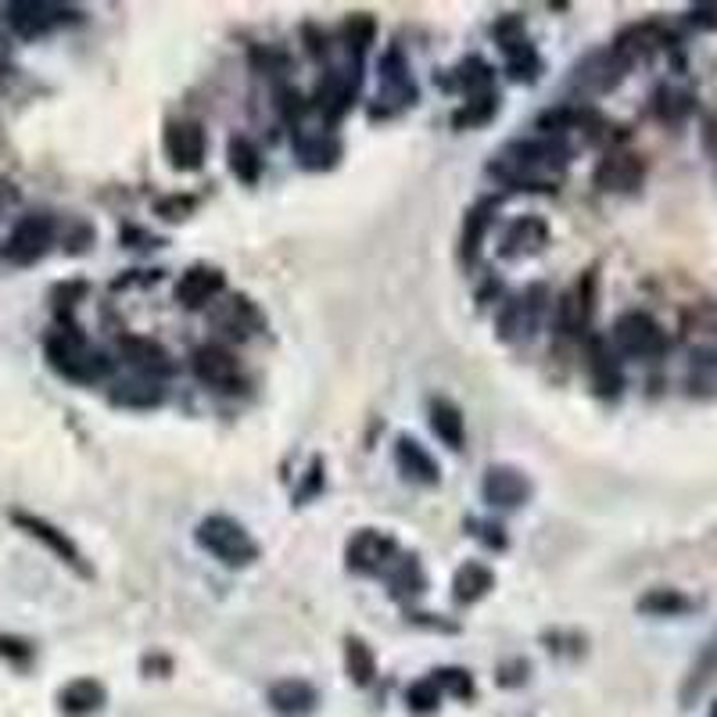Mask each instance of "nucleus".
<instances>
[{"instance_id":"nucleus-1","label":"nucleus","mask_w":717,"mask_h":717,"mask_svg":"<svg viewBox=\"0 0 717 717\" xmlns=\"http://www.w3.org/2000/svg\"><path fill=\"white\" fill-rule=\"evenodd\" d=\"M567 155L560 140H516L491 162V172L516 191H553Z\"/></svg>"},{"instance_id":"nucleus-2","label":"nucleus","mask_w":717,"mask_h":717,"mask_svg":"<svg viewBox=\"0 0 717 717\" xmlns=\"http://www.w3.org/2000/svg\"><path fill=\"white\" fill-rule=\"evenodd\" d=\"M47 358L61 377H69L76 384H98L104 374H109L104 355L72 327H61L47 338Z\"/></svg>"},{"instance_id":"nucleus-3","label":"nucleus","mask_w":717,"mask_h":717,"mask_svg":"<svg viewBox=\"0 0 717 717\" xmlns=\"http://www.w3.org/2000/svg\"><path fill=\"white\" fill-rule=\"evenodd\" d=\"M197 546H202L208 556H216L219 564L227 567H248L259 560V546L255 538L248 535L244 524H237L234 516H205L194 531Z\"/></svg>"},{"instance_id":"nucleus-4","label":"nucleus","mask_w":717,"mask_h":717,"mask_svg":"<svg viewBox=\"0 0 717 717\" xmlns=\"http://www.w3.org/2000/svg\"><path fill=\"white\" fill-rule=\"evenodd\" d=\"M614 344L617 352L631 355V358H653L663 352V330L657 327L653 316L646 312H624L614 323Z\"/></svg>"},{"instance_id":"nucleus-5","label":"nucleus","mask_w":717,"mask_h":717,"mask_svg":"<svg viewBox=\"0 0 717 717\" xmlns=\"http://www.w3.org/2000/svg\"><path fill=\"white\" fill-rule=\"evenodd\" d=\"M50 241H55V223H50V216H25L8 237L4 259L11 265H33L47 255Z\"/></svg>"},{"instance_id":"nucleus-6","label":"nucleus","mask_w":717,"mask_h":717,"mask_svg":"<svg viewBox=\"0 0 717 717\" xmlns=\"http://www.w3.org/2000/svg\"><path fill=\"white\" fill-rule=\"evenodd\" d=\"M11 521H15V527L25 531L30 538H36L39 546H47L50 553H55L65 567H72V570H79L83 578H90V567H87V560H83V553H79V546H76L69 535H65V531H58L50 521H44V516H33V513H22V510L11 513Z\"/></svg>"},{"instance_id":"nucleus-7","label":"nucleus","mask_w":717,"mask_h":717,"mask_svg":"<svg viewBox=\"0 0 717 717\" xmlns=\"http://www.w3.org/2000/svg\"><path fill=\"white\" fill-rule=\"evenodd\" d=\"M624 72H628V61H624L614 47H606L581 61L570 83H574L581 94H606V90H614L621 83Z\"/></svg>"},{"instance_id":"nucleus-8","label":"nucleus","mask_w":717,"mask_h":717,"mask_svg":"<svg viewBox=\"0 0 717 717\" xmlns=\"http://www.w3.org/2000/svg\"><path fill=\"white\" fill-rule=\"evenodd\" d=\"M194 374L197 380H205L208 388L234 391L237 384H241V363H237L234 352L219 349V344H202V349L194 352Z\"/></svg>"},{"instance_id":"nucleus-9","label":"nucleus","mask_w":717,"mask_h":717,"mask_svg":"<svg viewBox=\"0 0 717 717\" xmlns=\"http://www.w3.org/2000/svg\"><path fill=\"white\" fill-rule=\"evenodd\" d=\"M395 553H398L395 538H388L384 531L366 527L349 542V567L363 570V574H377V570L395 564Z\"/></svg>"},{"instance_id":"nucleus-10","label":"nucleus","mask_w":717,"mask_h":717,"mask_svg":"<svg viewBox=\"0 0 717 717\" xmlns=\"http://www.w3.org/2000/svg\"><path fill=\"white\" fill-rule=\"evenodd\" d=\"M205 129L197 123H172L166 129V155L172 169L180 172H191V169H202L205 162Z\"/></svg>"},{"instance_id":"nucleus-11","label":"nucleus","mask_w":717,"mask_h":717,"mask_svg":"<svg viewBox=\"0 0 717 717\" xmlns=\"http://www.w3.org/2000/svg\"><path fill=\"white\" fill-rule=\"evenodd\" d=\"M481 496L488 507H499V510H516L524 507L527 496H531V481L516 470V467H491L485 474V485H481Z\"/></svg>"},{"instance_id":"nucleus-12","label":"nucleus","mask_w":717,"mask_h":717,"mask_svg":"<svg viewBox=\"0 0 717 717\" xmlns=\"http://www.w3.org/2000/svg\"><path fill=\"white\" fill-rule=\"evenodd\" d=\"M646 177V166L639 155L631 151H610L600 169H595V183L610 194H621V191H635Z\"/></svg>"},{"instance_id":"nucleus-13","label":"nucleus","mask_w":717,"mask_h":717,"mask_svg":"<svg viewBox=\"0 0 717 717\" xmlns=\"http://www.w3.org/2000/svg\"><path fill=\"white\" fill-rule=\"evenodd\" d=\"M542 320V287L527 291L524 298H513L507 305V312H502L499 320V338L502 341H524L535 334V327Z\"/></svg>"},{"instance_id":"nucleus-14","label":"nucleus","mask_w":717,"mask_h":717,"mask_svg":"<svg viewBox=\"0 0 717 717\" xmlns=\"http://www.w3.org/2000/svg\"><path fill=\"white\" fill-rule=\"evenodd\" d=\"M58 11L61 8H55V4H39V0H19V4H8L4 8V19H8V25L15 30L19 36H25V39H36V36H44V33H50L58 25Z\"/></svg>"},{"instance_id":"nucleus-15","label":"nucleus","mask_w":717,"mask_h":717,"mask_svg":"<svg viewBox=\"0 0 717 717\" xmlns=\"http://www.w3.org/2000/svg\"><path fill=\"white\" fill-rule=\"evenodd\" d=\"M223 284L227 281H223L219 270H212V265H194V270L183 273V281L177 284V301L183 309H202V305H208L219 295Z\"/></svg>"},{"instance_id":"nucleus-16","label":"nucleus","mask_w":717,"mask_h":717,"mask_svg":"<svg viewBox=\"0 0 717 717\" xmlns=\"http://www.w3.org/2000/svg\"><path fill=\"white\" fill-rule=\"evenodd\" d=\"M395 467L406 481L413 485H437V463L428 448H420L413 437H398L395 442Z\"/></svg>"},{"instance_id":"nucleus-17","label":"nucleus","mask_w":717,"mask_h":717,"mask_svg":"<svg viewBox=\"0 0 717 717\" xmlns=\"http://www.w3.org/2000/svg\"><path fill=\"white\" fill-rule=\"evenodd\" d=\"M380 90H384V98H391L395 104H409L417 98L413 72H409L402 50H388V55H384V61H380Z\"/></svg>"},{"instance_id":"nucleus-18","label":"nucleus","mask_w":717,"mask_h":717,"mask_svg":"<svg viewBox=\"0 0 717 717\" xmlns=\"http://www.w3.org/2000/svg\"><path fill=\"white\" fill-rule=\"evenodd\" d=\"M714 679H717V631L710 635L707 642H703L699 657L693 660V668H688L685 682H682V703H685V707H688V703H696L703 696V688H707Z\"/></svg>"},{"instance_id":"nucleus-19","label":"nucleus","mask_w":717,"mask_h":717,"mask_svg":"<svg viewBox=\"0 0 717 717\" xmlns=\"http://www.w3.org/2000/svg\"><path fill=\"white\" fill-rule=\"evenodd\" d=\"M270 703H273V710H281L284 717H301L316 707V688L309 682H298V679L276 682L270 688Z\"/></svg>"},{"instance_id":"nucleus-20","label":"nucleus","mask_w":717,"mask_h":717,"mask_svg":"<svg viewBox=\"0 0 717 717\" xmlns=\"http://www.w3.org/2000/svg\"><path fill=\"white\" fill-rule=\"evenodd\" d=\"M123 358L140 374H169L172 369L166 349L151 338H123Z\"/></svg>"},{"instance_id":"nucleus-21","label":"nucleus","mask_w":717,"mask_h":717,"mask_svg":"<svg viewBox=\"0 0 717 717\" xmlns=\"http://www.w3.org/2000/svg\"><path fill=\"white\" fill-rule=\"evenodd\" d=\"M58 703L69 717H87L104 703V685L94 682V679H76V682H69L61 688Z\"/></svg>"},{"instance_id":"nucleus-22","label":"nucleus","mask_w":717,"mask_h":717,"mask_svg":"<svg viewBox=\"0 0 717 717\" xmlns=\"http://www.w3.org/2000/svg\"><path fill=\"white\" fill-rule=\"evenodd\" d=\"M660 44H663V30H660V25H631L628 33L617 36L614 50L631 65L635 58H646V55H653V50H660Z\"/></svg>"},{"instance_id":"nucleus-23","label":"nucleus","mask_w":717,"mask_h":717,"mask_svg":"<svg viewBox=\"0 0 717 717\" xmlns=\"http://www.w3.org/2000/svg\"><path fill=\"white\" fill-rule=\"evenodd\" d=\"M546 223L542 219H516L510 234H507V241H502V255H527V251H538L542 244H546Z\"/></svg>"},{"instance_id":"nucleus-24","label":"nucleus","mask_w":717,"mask_h":717,"mask_svg":"<svg viewBox=\"0 0 717 717\" xmlns=\"http://www.w3.org/2000/svg\"><path fill=\"white\" fill-rule=\"evenodd\" d=\"M431 428L442 437L448 448H463V437H467V428H463V413L459 406L445 402V398H434L431 402Z\"/></svg>"},{"instance_id":"nucleus-25","label":"nucleus","mask_w":717,"mask_h":717,"mask_svg":"<svg viewBox=\"0 0 717 717\" xmlns=\"http://www.w3.org/2000/svg\"><path fill=\"white\" fill-rule=\"evenodd\" d=\"M491 570L485 567V564H477V560H470V564H463L459 570H456V581H453V589H456V600L459 603H477L481 595L491 589Z\"/></svg>"},{"instance_id":"nucleus-26","label":"nucleus","mask_w":717,"mask_h":717,"mask_svg":"<svg viewBox=\"0 0 717 717\" xmlns=\"http://www.w3.org/2000/svg\"><path fill=\"white\" fill-rule=\"evenodd\" d=\"M639 610H642V614H649V617H674V614H685V610H693V603H688L679 589H649L639 600Z\"/></svg>"},{"instance_id":"nucleus-27","label":"nucleus","mask_w":717,"mask_h":717,"mask_svg":"<svg viewBox=\"0 0 717 717\" xmlns=\"http://www.w3.org/2000/svg\"><path fill=\"white\" fill-rule=\"evenodd\" d=\"M344 671H349L352 685H369V682H374L377 660H374V653H369L366 642H358V639L344 642Z\"/></svg>"},{"instance_id":"nucleus-28","label":"nucleus","mask_w":717,"mask_h":717,"mask_svg":"<svg viewBox=\"0 0 717 717\" xmlns=\"http://www.w3.org/2000/svg\"><path fill=\"white\" fill-rule=\"evenodd\" d=\"M227 158H230V169L234 177L241 183H255L259 172H262V158L255 151V144H248L244 137H234L230 148H227Z\"/></svg>"},{"instance_id":"nucleus-29","label":"nucleus","mask_w":717,"mask_h":717,"mask_svg":"<svg viewBox=\"0 0 717 717\" xmlns=\"http://www.w3.org/2000/svg\"><path fill=\"white\" fill-rule=\"evenodd\" d=\"M589 312H592V305H589V276H585V281H581L564 298V305H560V327H567V334H578V330L589 323Z\"/></svg>"},{"instance_id":"nucleus-30","label":"nucleus","mask_w":717,"mask_h":717,"mask_svg":"<svg viewBox=\"0 0 717 717\" xmlns=\"http://www.w3.org/2000/svg\"><path fill=\"white\" fill-rule=\"evenodd\" d=\"M216 323L227 327L234 338H248V334H255L251 327H259L262 320H259L255 305H251L248 298H234V301L227 305V312L216 316Z\"/></svg>"},{"instance_id":"nucleus-31","label":"nucleus","mask_w":717,"mask_h":717,"mask_svg":"<svg viewBox=\"0 0 717 717\" xmlns=\"http://www.w3.org/2000/svg\"><path fill=\"white\" fill-rule=\"evenodd\" d=\"M502 50H507L510 72L516 79H535L538 76V55H535V47H527V39H507Z\"/></svg>"},{"instance_id":"nucleus-32","label":"nucleus","mask_w":717,"mask_h":717,"mask_svg":"<svg viewBox=\"0 0 717 717\" xmlns=\"http://www.w3.org/2000/svg\"><path fill=\"white\" fill-rule=\"evenodd\" d=\"M592 380L603 395H614L621 388V369L614 363V355H610L603 344H595V349H592Z\"/></svg>"},{"instance_id":"nucleus-33","label":"nucleus","mask_w":717,"mask_h":717,"mask_svg":"<svg viewBox=\"0 0 717 717\" xmlns=\"http://www.w3.org/2000/svg\"><path fill=\"white\" fill-rule=\"evenodd\" d=\"M391 585H398V592H417L423 585V574L413 556H402V560L391 564V574H388Z\"/></svg>"},{"instance_id":"nucleus-34","label":"nucleus","mask_w":717,"mask_h":717,"mask_svg":"<svg viewBox=\"0 0 717 717\" xmlns=\"http://www.w3.org/2000/svg\"><path fill=\"white\" fill-rule=\"evenodd\" d=\"M298 155H301V166H330L334 162V144L323 140V137H309V140H298Z\"/></svg>"},{"instance_id":"nucleus-35","label":"nucleus","mask_w":717,"mask_h":717,"mask_svg":"<svg viewBox=\"0 0 717 717\" xmlns=\"http://www.w3.org/2000/svg\"><path fill=\"white\" fill-rule=\"evenodd\" d=\"M434 682L437 688H448V696H459V699H467L474 693V682H470V674L463 671V668H448V671H434Z\"/></svg>"},{"instance_id":"nucleus-36","label":"nucleus","mask_w":717,"mask_h":717,"mask_svg":"<svg viewBox=\"0 0 717 717\" xmlns=\"http://www.w3.org/2000/svg\"><path fill=\"white\" fill-rule=\"evenodd\" d=\"M437 703H442V688H437L434 679H423V682H417L413 688H409V707H413V710L431 714Z\"/></svg>"},{"instance_id":"nucleus-37","label":"nucleus","mask_w":717,"mask_h":717,"mask_svg":"<svg viewBox=\"0 0 717 717\" xmlns=\"http://www.w3.org/2000/svg\"><path fill=\"white\" fill-rule=\"evenodd\" d=\"M369 36H374V22L363 19V15H355L349 19V25H344V39H349V50H352V58H358L366 50L369 44Z\"/></svg>"},{"instance_id":"nucleus-38","label":"nucleus","mask_w":717,"mask_h":717,"mask_svg":"<svg viewBox=\"0 0 717 717\" xmlns=\"http://www.w3.org/2000/svg\"><path fill=\"white\" fill-rule=\"evenodd\" d=\"M688 22L699 25V30H714L717 25V4H696L688 11Z\"/></svg>"},{"instance_id":"nucleus-39","label":"nucleus","mask_w":717,"mask_h":717,"mask_svg":"<svg viewBox=\"0 0 717 717\" xmlns=\"http://www.w3.org/2000/svg\"><path fill=\"white\" fill-rule=\"evenodd\" d=\"M0 653H8V657H30V646L19 642V639H0Z\"/></svg>"},{"instance_id":"nucleus-40","label":"nucleus","mask_w":717,"mask_h":717,"mask_svg":"<svg viewBox=\"0 0 717 717\" xmlns=\"http://www.w3.org/2000/svg\"><path fill=\"white\" fill-rule=\"evenodd\" d=\"M707 144H710V151L717 155V115L710 118V129H707Z\"/></svg>"},{"instance_id":"nucleus-41","label":"nucleus","mask_w":717,"mask_h":717,"mask_svg":"<svg viewBox=\"0 0 717 717\" xmlns=\"http://www.w3.org/2000/svg\"><path fill=\"white\" fill-rule=\"evenodd\" d=\"M707 717H717V699L710 703V710H707Z\"/></svg>"}]
</instances>
